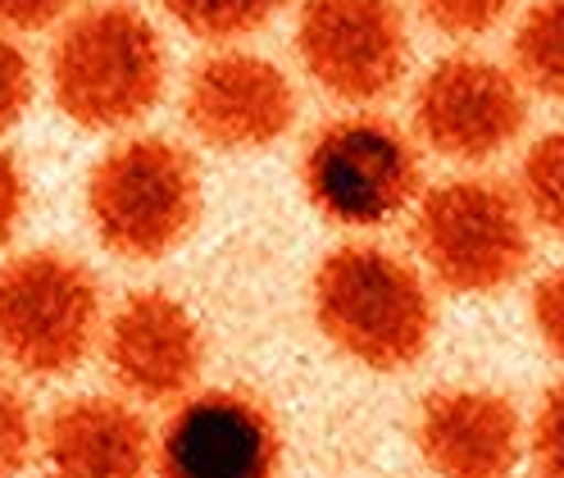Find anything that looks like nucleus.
<instances>
[{
	"label": "nucleus",
	"mask_w": 564,
	"mask_h": 478,
	"mask_svg": "<svg viewBox=\"0 0 564 478\" xmlns=\"http://www.w3.org/2000/svg\"><path fill=\"white\" fill-rule=\"evenodd\" d=\"M169 55L155 23L128 0H96L68 14L51 46V96L68 123L119 132L164 96Z\"/></svg>",
	"instance_id": "1"
},
{
	"label": "nucleus",
	"mask_w": 564,
	"mask_h": 478,
	"mask_svg": "<svg viewBox=\"0 0 564 478\" xmlns=\"http://www.w3.org/2000/svg\"><path fill=\"white\" fill-rule=\"evenodd\" d=\"M314 324L346 360L373 373H401L429 351L437 311L410 260L350 242L314 269Z\"/></svg>",
	"instance_id": "2"
},
{
	"label": "nucleus",
	"mask_w": 564,
	"mask_h": 478,
	"mask_svg": "<svg viewBox=\"0 0 564 478\" xmlns=\"http://www.w3.org/2000/svg\"><path fill=\"white\" fill-rule=\"evenodd\" d=\"M87 219L100 247L151 264L178 251L200 224V164L169 137H128L87 174Z\"/></svg>",
	"instance_id": "3"
},
{
	"label": "nucleus",
	"mask_w": 564,
	"mask_h": 478,
	"mask_svg": "<svg viewBox=\"0 0 564 478\" xmlns=\"http://www.w3.org/2000/svg\"><path fill=\"white\" fill-rule=\"evenodd\" d=\"M410 237L429 279L451 296L506 292L533 260L519 196L491 178H451L419 192Z\"/></svg>",
	"instance_id": "4"
},
{
	"label": "nucleus",
	"mask_w": 564,
	"mask_h": 478,
	"mask_svg": "<svg viewBox=\"0 0 564 478\" xmlns=\"http://www.w3.org/2000/svg\"><path fill=\"white\" fill-rule=\"evenodd\" d=\"M105 301L96 273L64 251L0 260V360L23 379H68L96 351Z\"/></svg>",
	"instance_id": "5"
},
{
	"label": "nucleus",
	"mask_w": 564,
	"mask_h": 478,
	"mask_svg": "<svg viewBox=\"0 0 564 478\" xmlns=\"http://www.w3.org/2000/svg\"><path fill=\"white\" fill-rule=\"evenodd\" d=\"M301 187L328 224L382 228L414 210L423 192V164L397 123L378 115H346L310 137Z\"/></svg>",
	"instance_id": "6"
},
{
	"label": "nucleus",
	"mask_w": 564,
	"mask_h": 478,
	"mask_svg": "<svg viewBox=\"0 0 564 478\" xmlns=\"http://www.w3.org/2000/svg\"><path fill=\"white\" fill-rule=\"evenodd\" d=\"M296 55L324 96L373 106L405 78V14L397 0H305L296 19Z\"/></svg>",
	"instance_id": "7"
},
{
	"label": "nucleus",
	"mask_w": 564,
	"mask_h": 478,
	"mask_svg": "<svg viewBox=\"0 0 564 478\" xmlns=\"http://www.w3.org/2000/svg\"><path fill=\"white\" fill-rule=\"evenodd\" d=\"M528 96L506 64L487 55H446L414 91V128L423 146L455 164H482L519 142Z\"/></svg>",
	"instance_id": "8"
},
{
	"label": "nucleus",
	"mask_w": 564,
	"mask_h": 478,
	"mask_svg": "<svg viewBox=\"0 0 564 478\" xmlns=\"http://www.w3.org/2000/svg\"><path fill=\"white\" fill-rule=\"evenodd\" d=\"M278 420L237 388L183 396L155 442V478H278Z\"/></svg>",
	"instance_id": "9"
},
{
	"label": "nucleus",
	"mask_w": 564,
	"mask_h": 478,
	"mask_svg": "<svg viewBox=\"0 0 564 478\" xmlns=\"http://www.w3.org/2000/svg\"><path fill=\"white\" fill-rule=\"evenodd\" d=\"M187 128L215 151H264L296 123V87L256 51L205 55L183 91Z\"/></svg>",
	"instance_id": "10"
},
{
	"label": "nucleus",
	"mask_w": 564,
	"mask_h": 478,
	"mask_svg": "<svg viewBox=\"0 0 564 478\" xmlns=\"http://www.w3.org/2000/svg\"><path fill=\"white\" fill-rule=\"evenodd\" d=\"M100 351L119 392L141 405L183 401L205 373V333L169 292H132L105 319Z\"/></svg>",
	"instance_id": "11"
},
{
	"label": "nucleus",
	"mask_w": 564,
	"mask_h": 478,
	"mask_svg": "<svg viewBox=\"0 0 564 478\" xmlns=\"http://www.w3.org/2000/svg\"><path fill=\"white\" fill-rule=\"evenodd\" d=\"M46 478H151L155 437L123 396H68L37 433Z\"/></svg>",
	"instance_id": "12"
},
{
	"label": "nucleus",
	"mask_w": 564,
	"mask_h": 478,
	"mask_svg": "<svg viewBox=\"0 0 564 478\" xmlns=\"http://www.w3.org/2000/svg\"><path fill=\"white\" fill-rule=\"evenodd\" d=\"M519 452V410L491 388H442L419 410V456L437 478H510Z\"/></svg>",
	"instance_id": "13"
},
{
	"label": "nucleus",
	"mask_w": 564,
	"mask_h": 478,
	"mask_svg": "<svg viewBox=\"0 0 564 478\" xmlns=\"http://www.w3.org/2000/svg\"><path fill=\"white\" fill-rule=\"evenodd\" d=\"M514 78L564 106V0H538L514 32Z\"/></svg>",
	"instance_id": "14"
},
{
	"label": "nucleus",
	"mask_w": 564,
	"mask_h": 478,
	"mask_svg": "<svg viewBox=\"0 0 564 478\" xmlns=\"http://www.w3.org/2000/svg\"><path fill=\"white\" fill-rule=\"evenodd\" d=\"M519 205L528 224L546 228L564 242V128H551L528 146L519 169Z\"/></svg>",
	"instance_id": "15"
},
{
	"label": "nucleus",
	"mask_w": 564,
	"mask_h": 478,
	"mask_svg": "<svg viewBox=\"0 0 564 478\" xmlns=\"http://www.w3.org/2000/svg\"><path fill=\"white\" fill-rule=\"evenodd\" d=\"M282 6L288 0H160V10L183 32H192L200 42H219V46L260 32L264 23H273Z\"/></svg>",
	"instance_id": "16"
},
{
	"label": "nucleus",
	"mask_w": 564,
	"mask_h": 478,
	"mask_svg": "<svg viewBox=\"0 0 564 478\" xmlns=\"http://www.w3.org/2000/svg\"><path fill=\"white\" fill-rule=\"evenodd\" d=\"M37 452V420L23 388L0 369V478H19Z\"/></svg>",
	"instance_id": "17"
},
{
	"label": "nucleus",
	"mask_w": 564,
	"mask_h": 478,
	"mask_svg": "<svg viewBox=\"0 0 564 478\" xmlns=\"http://www.w3.org/2000/svg\"><path fill=\"white\" fill-rule=\"evenodd\" d=\"M414 6L446 37H482L506 19L514 0H414Z\"/></svg>",
	"instance_id": "18"
},
{
	"label": "nucleus",
	"mask_w": 564,
	"mask_h": 478,
	"mask_svg": "<svg viewBox=\"0 0 564 478\" xmlns=\"http://www.w3.org/2000/svg\"><path fill=\"white\" fill-rule=\"evenodd\" d=\"M32 91H37V74H32L28 51L10 32H0V137L28 115Z\"/></svg>",
	"instance_id": "19"
},
{
	"label": "nucleus",
	"mask_w": 564,
	"mask_h": 478,
	"mask_svg": "<svg viewBox=\"0 0 564 478\" xmlns=\"http://www.w3.org/2000/svg\"><path fill=\"white\" fill-rule=\"evenodd\" d=\"M528 452H533V478H564V383L542 396Z\"/></svg>",
	"instance_id": "20"
},
{
	"label": "nucleus",
	"mask_w": 564,
	"mask_h": 478,
	"mask_svg": "<svg viewBox=\"0 0 564 478\" xmlns=\"http://www.w3.org/2000/svg\"><path fill=\"white\" fill-rule=\"evenodd\" d=\"M533 324L546 341V351L564 360V264L551 269L546 279L533 287Z\"/></svg>",
	"instance_id": "21"
},
{
	"label": "nucleus",
	"mask_w": 564,
	"mask_h": 478,
	"mask_svg": "<svg viewBox=\"0 0 564 478\" xmlns=\"http://www.w3.org/2000/svg\"><path fill=\"white\" fill-rule=\"evenodd\" d=\"M28 210V178H23V164L0 146V247L10 242L23 224Z\"/></svg>",
	"instance_id": "22"
},
{
	"label": "nucleus",
	"mask_w": 564,
	"mask_h": 478,
	"mask_svg": "<svg viewBox=\"0 0 564 478\" xmlns=\"http://www.w3.org/2000/svg\"><path fill=\"white\" fill-rule=\"evenodd\" d=\"M74 0H0V32H42L68 14Z\"/></svg>",
	"instance_id": "23"
}]
</instances>
